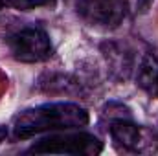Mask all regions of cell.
Listing matches in <instances>:
<instances>
[{
  "mask_svg": "<svg viewBox=\"0 0 158 156\" xmlns=\"http://www.w3.org/2000/svg\"><path fill=\"white\" fill-rule=\"evenodd\" d=\"M136 84L145 94L158 99V57L155 53H145L142 57L136 70Z\"/></svg>",
  "mask_w": 158,
  "mask_h": 156,
  "instance_id": "cell-6",
  "label": "cell"
},
{
  "mask_svg": "<svg viewBox=\"0 0 158 156\" xmlns=\"http://www.w3.org/2000/svg\"><path fill=\"white\" fill-rule=\"evenodd\" d=\"M151 4H153V0H136V6H138V11L140 13H145Z\"/></svg>",
  "mask_w": 158,
  "mask_h": 156,
  "instance_id": "cell-8",
  "label": "cell"
},
{
  "mask_svg": "<svg viewBox=\"0 0 158 156\" xmlns=\"http://www.w3.org/2000/svg\"><path fill=\"white\" fill-rule=\"evenodd\" d=\"M11 57L20 63H42L53 55L50 35L39 26H24L7 37Z\"/></svg>",
  "mask_w": 158,
  "mask_h": 156,
  "instance_id": "cell-3",
  "label": "cell"
},
{
  "mask_svg": "<svg viewBox=\"0 0 158 156\" xmlns=\"http://www.w3.org/2000/svg\"><path fill=\"white\" fill-rule=\"evenodd\" d=\"M103 151V143L99 138L88 132H70L61 130L57 134L40 138L35 142L28 153L33 154H74V156H96Z\"/></svg>",
  "mask_w": 158,
  "mask_h": 156,
  "instance_id": "cell-2",
  "label": "cell"
},
{
  "mask_svg": "<svg viewBox=\"0 0 158 156\" xmlns=\"http://www.w3.org/2000/svg\"><path fill=\"white\" fill-rule=\"evenodd\" d=\"M110 136L119 149L129 151V153L145 154V153L158 151L156 132L142 125H136L125 117H118L110 123Z\"/></svg>",
  "mask_w": 158,
  "mask_h": 156,
  "instance_id": "cell-5",
  "label": "cell"
},
{
  "mask_svg": "<svg viewBox=\"0 0 158 156\" xmlns=\"http://www.w3.org/2000/svg\"><path fill=\"white\" fill-rule=\"evenodd\" d=\"M6 136H7V129H6V127H0V143L4 142Z\"/></svg>",
  "mask_w": 158,
  "mask_h": 156,
  "instance_id": "cell-9",
  "label": "cell"
},
{
  "mask_svg": "<svg viewBox=\"0 0 158 156\" xmlns=\"http://www.w3.org/2000/svg\"><path fill=\"white\" fill-rule=\"evenodd\" d=\"M79 18L96 30H116L127 18L129 0H77Z\"/></svg>",
  "mask_w": 158,
  "mask_h": 156,
  "instance_id": "cell-4",
  "label": "cell"
},
{
  "mask_svg": "<svg viewBox=\"0 0 158 156\" xmlns=\"http://www.w3.org/2000/svg\"><path fill=\"white\" fill-rule=\"evenodd\" d=\"M88 125V112L76 103H44L20 112L13 121L17 138L26 140L42 132L76 130Z\"/></svg>",
  "mask_w": 158,
  "mask_h": 156,
  "instance_id": "cell-1",
  "label": "cell"
},
{
  "mask_svg": "<svg viewBox=\"0 0 158 156\" xmlns=\"http://www.w3.org/2000/svg\"><path fill=\"white\" fill-rule=\"evenodd\" d=\"M22 6H24V0H0V9H4V7H15V9L22 11Z\"/></svg>",
  "mask_w": 158,
  "mask_h": 156,
  "instance_id": "cell-7",
  "label": "cell"
}]
</instances>
